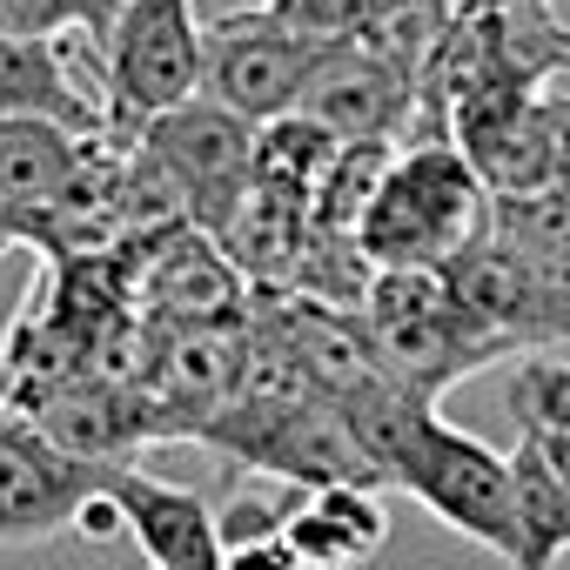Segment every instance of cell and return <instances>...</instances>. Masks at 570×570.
<instances>
[{"label":"cell","mask_w":570,"mask_h":570,"mask_svg":"<svg viewBox=\"0 0 570 570\" xmlns=\"http://www.w3.org/2000/svg\"><path fill=\"white\" fill-rule=\"evenodd\" d=\"M101 470L75 450H61L41 423L14 416L0 430V550L55 543L61 530H81V510L101 497Z\"/></svg>","instance_id":"cell-9"},{"label":"cell","mask_w":570,"mask_h":570,"mask_svg":"<svg viewBox=\"0 0 570 570\" xmlns=\"http://www.w3.org/2000/svg\"><path fill=\"white\" fill-rule=\"evenodd\" d=\"M490 228V188L463 161L450 135H430L416 148H396L370 215L356 228V248L376 268H443Z\"/></svg>","instance_id":"cell-1"},{"label":"cell","mask_w":570,"mask_h":570,"mask_svg":"<svg viewBox=\"0 0 570 570\" xmlns=\"http://www.w3.org/2000/svg\"><path fill=\"white\" fill-rule=\"evenodd\" d=\"M121 8L128 0H0V28L8 35H41V41H61V35L108 41Z\"/></svg>","instance_id":"cell-18"},{"label":"cell","mask_w":570,"mask_h":570,"mask_svg":"<svg viewBox=\"0 0 570 570\" xmlns=\"http://www.w3.org/2000/svg\"><path fill=\"white\" fill-rule=\"evenodd\" d=\"M101 490L121 510V537H135L155 570H222L228 563L222 510H208L188 483L148 476L141 463H108Z\"/></svg>","instance_id":"cell-12"},{"label":"cell","mask_w":570,"mask_h":570,"mask_svg":"<svg viewBox=\"0 0 570 570\" xmlns=\"http://www.w3.org/2000/svg\"><path fill=\"white\" fill-rule=\"evenodd\" d=\"M490 235L530 262L550 289L570 296V188H537V195H490Z\"/></svg>","instance_id":"cell-15"},{"label":"cell","mask_w":570,"mask_h":570,"mask_svg":"<svg viewBox=\"0 0 570 570\" xmlns=\"http://www.w3.org/2000/svg\"><path fill=\"white\" fill-rule=\"evenodd\" d=\"M101 75L115 141L195 101L208 81V28L195 21V0H128L101 41Z\"/></svg>","instance_id":"cell-3"},{"label":"cell","mask_w":570,"mask_h":570,"mask_svg":"<svg viewBox=\"0 0 570 570\" xmlns=\"http://www.w3.org/2000/svg\"><path fill=\"white\" fill-rule=\"evenodd\" d=\"M101 135H75L55 121H28V115H0V228L8 242H35L55 255L61 222L88 181Z\"/></svg>","instance_id":"cell-10"},{"label":"cell","mask_w":570,"mask_h":570,"mask_svg":"<svg viewBox=\"0 0 570 570\" xmlns=\"http://www.w3.org/2000/svg\"><path fill=\"white\" fill-rule=\"evenodd\" d=\"M443 282L490 356H543V343L570 336V296L550 289L530 262H517L490 228L456 262H443Z\"/></svg>","instance_id":"cell-7"},{"label":"cell","mask_w":570,"mask_h":570,"mask_svg":"<svg viewBox=\"0 0 570 570\" xmlns=\"http://www.w3.org/2000/svg\"><path fill=\"white\" fill-rule=\"evenodd\" d=\"M14 416H21V410H14V396H8V390H0V430H8Z\"/></svg>","instance_id":"cell-22"},{"label":"cell","mask_w":570,"mask_h":570,"mask_svg":"<svg viewBox=\"0 0 570 570\" xmlns=\"http://www.w3.org/2000/svg\"><path fill=\"white\" fill-rule=\"evenodd\" d=\"M456 8H517V0H456Z\"/></svg>","instance_id":"cell-23"},{"label":"cell","mask_w":570,"mask_h":570,"mask_svg":"<svg viewBox=\"0 0 570 570\" xmlns=\"http://www.w3.org/2000/svg\"><path fill=\"white\" fill-rule=\"evenodd\" d=\"M330 48H336L330 35L303 28L296 14H282L275 0L268 8H248V14H222L208 28V81H202V95L235 108L242 121L268 128V121L303 108V95H309Z\"/></svg>","instance_id":"cell-5"},{"label":"cell","mask_w":570,"mask_h":570,"mask_svg":"<svg viewBox=\"0 0 570 570\" xmlns=\"http://www.w3.org/2000/svg\"><path fill=\"white\" fill-rule=\"evenodd\" d=\"M363 330H370L383 370L396 383H410L416 396H430V403L456 376L490 363V343L456 309L443 268H376L370 296H363Z\"/></svg>","instance_id":"cell-4"},{"label":"cell","mask_w":570,"mask_h":570,"mask_svg":"<svg viewBox=\"0 0 570 570\" xmlns=\"http://www.w3.org/2000/svg\"><path fill=\"white\" fill-rule=\"evenodd\" d=\"M523 443H530V450H537V456L550 463V476H557V483L570 490V436H523Z\"/></svg>","instance_id":"cell-20"},{"label":"cell","mask_w":570,"mask_h":570,"mask_svg":"<svg viewBox=\"0 0 570 570\" xmlns=\"http://www.w3.org/2000/svg\"><path fill=\"white\" fill-rule=\"evenodd\" d=\"M148 570H155V563H148Z\"/></svg>","instance_id":"cell-25"},{"label":"cell","mask_w":570,"mask_h":570,"mask_svg":"<svg viewBox=\"0 0 570 570\" xmlns=\"http://www.w3.org/2000/svg\"><path fill=\"white\" fill-rule=\"evenodd\" d=\"M141 155L168 175V188L181 195L188 222L202 235H228V222L242 215L248 188H255V121H242L235 108L195 95L181 108H168L161 121L141 128Z\"/></svg>","instance_id":"cell-6"},{"label":"cell","mask_w":570,"mask_h":570,"mask_svg":"<svg viewBox=\"0 0 570 570\" xmlns=\"http://www.w3.org/2000/svg\"><path fill=\"white\" fill-rule=\"evenodd\" d=\"M557 188H570V95H557Z\"/></svg>","instance_id":"cell-21"},{"label":"cell","mask_w":570,"mask_h":570,"mask_svg":"<svg viewBox=\"0 0 570 570\" xmlns=\"http://www.w3.org/2000/svg\"><path fill=\"white\" fill-rule=\"evenodd\" d=\"M0 248H8V228H0Z\"/></svg>","instance_id":"cell-24"},{"label":"cell","mask_w":570,"mask_h":570,"mask_svg":"<svg viewBox=\"0 0 570 570\" xmlns=\"http://www.w3.org/2000/svg\"><path fill=\"white\" fill-rule=\"evenodd\" d=\"M517 517H523V557L517 570H557L563 550H570V490L550 476V463L517 443Z\"/></svg>","instance_id":"cell-16"},{"label":"cell","mask_w":570,"mask_h":570,"mask_svg":"<svg viewBox=\"0 0 570 570\" xmlns=\"http://www.w3.org/2000/svg\"><path fill=\"white\" fill-rule=\"evenodd\" d=\"M222 570H309L303 550L289 543V530H275V537H255V543H235Z\"/></svg>","instance_id":"cell-19"},{"label":"cell","mask_w":570,"mask_h":570,"mask_svg":"<svg viewBox=\"0 0 570 570\" xmlns=\"http://www.w3.org/2000/svg\"><path fill=\"white\" fill-rule=\"evenodd\" d=\"M141 296L175 330H215L242 296V282H235V262L215 248V235L175 228V242H155V262L141 268Z\"/></svg>","instance_id":"cell-14"},{"label":"cell","mask_w":570,"mask_h":570,"mask_svg":"<svg viewBox=\"0 0 570 570\" xmlns=\"http://www.w3.org/2000/svg\"><path fill=\"white\" fill-rule=\"evenodd\" d=\"M443 135L463 148L490 195L557 188V95L543 88H470L450 101Z\"/></svg>","instance_id":"cell-8"},{"label":"cell","mask_w":570,"mask_h":570,"mask_svg":"<svg viewBox=\"0 0 570 570\" xmlns=\"http://www.w3.org/2000/svg\"><path fill=\"white\" fill-rule=\"evenodd\" d=\"M503 410L523 436H570V363L563 356H523L503 376Z\"/></svg>","instance_id":"cell-17"},{"label":"cell","mask_w":570,"mask_h":570,"mask_svg":"<svg viewBox=\"0 0 570 570\" xmlns=\"http://www.w3.org/2000/svg\"><path fill=\"white\" fill-rule=\"evenodd\" d=\"M289 543L309 570H363L390 543V510L376 483H323L289 503Z\"/></svg>","instance_id":"cell-13"},{"label":"cell","mask_w":570,"mask_h":570,"mask_svg":"<svg viewBox=\"0 0 570 570\" xmlns=\"http://www.w3.org/2000/svg\"><path fill=\"white\" fill-rule=\"evenodd\" d=\"M416 68H403L396 55L370 41H336L296 115L323 121L336 141H396L403 121L416 115Z\"/></svg>","instance_id":"cell-11"},{"label":"cell","mask_w":570,"mask_h":570,"mask_svg":"<svg viewBox=\"0 0 570 570\" xmlns=\"http://www.w3.org/2000/svg\"><path fill=\"white\" fill-rule=\"evenodd\" d=\"M396 490H410L443 530L483 543L490 557H503L517 570L523 557V517H517V456L490 450L483 436L456 430L450 416H423L416 436L403 443L396 470H390Z\"/></svg>","instance_id":"cell-2"}]
</instances>
